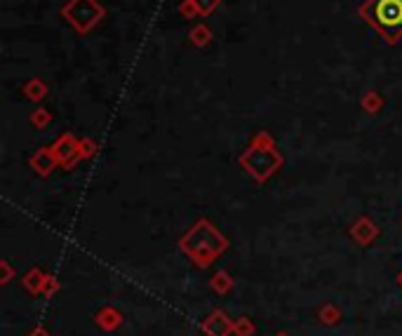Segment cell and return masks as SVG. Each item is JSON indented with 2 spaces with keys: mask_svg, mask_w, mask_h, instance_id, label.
I'll list each match as a JSON object with an SVG mask.
<instances>
[{
  "mask_svg": "<svg viewBox=\"0 0 402 336\" xmlns=\"http://www.w3.org/2000/svg\"><path fill=\"white\" fill-rule=\"evenodd\" d=\"M240 162H242V167L254 176V179L264 181V179H268L277 167H280L282 158H280V153L275 151V146H273V141H271L268 134L259 132L257 139L252 141V146L245 151V156L240 158Z\"/></svg>",
  "mask_w": 402,
  "mask_h": 336,
  "instance_id": "cell-2",
  "label": "cell"
},
{
  "mask_svg": "<svg viewBox=\"0 0 402 336\" xmlns=\"http://www.w3.org/2000/svg\"><path fill=\"white\" fill-rule=\"evenodd\" d=\"M193 5H196V10H198L200 17H210L212 12H214L219 5H221V0H193Z\"/></svg>",
  "mask_w": 402,
  "mask_h": 336,
  "instance_id": "cell-9",
  "label": "cell"
},
{
  "mask_svg": "<svg viewBox=\"0 0 402 336\" xmlns=\"http://www.w3.org/2000/svg\"><path fill=\"white\" fill-rule=\"evenodd\" d=\"M52 153H55L57 162H64L66 167H71V165H73L82 156L80 144L73 137H71V134H64L62 139H57V144L52 146Z\"/></svg>",
  "mask_w": 402,
  "mask_h": 336,
  "instance_id": "cell-4",
  "label": "cell"
},
{
  "mask_svg": "<svg viewBox=\"0 0 402 336\" xmlns=\"http://www.w3.org/2000/svg\"><path fill=\"white\" fill-rule=\"evenodd\" d=\"M360 106H363V109L367 111L369 115H376L381 111V106H383V99H381V94L376 92V90H369V92L363 94V99H360Z\"/></svg>",
  "mask_w": 402,
  "mask_h": 336,
  "instance_id": "cell-8",
  "label": "cell"
},
{
  "mask_svg": "<svg viewBox=\"0 0 402 336\" xmlns=\"http://www.w3.org/2000/svg\"><path fill=\"white\" fill-rule=\"evenodd\" d=\"M80 153H82V156H92L94 146L90 144V141H80Z\"/></svg>",
  "mask_w": 402,
  "mask_h": 336,
  "instance_id": "cell-12",
  "label": "cell"
},
{
  "mask_svg": "<svg viewBox=\"0 0 402 336\" xmlns=\"http://www.w3.org/2000/svg\"><path fill=\"white\" fill-rule=\"evenodd\" d=\"M179 15L184 17V19H196L198 15V10H196V5H193V0H181L179 3Z\"/></svg>",
  "mask_w": 402,
  "mask_h": 336,
  "instance_id": "cell-11",
  "label": "cell"
},
{
  "mask_svg": "<svg viewBox=\"0 0 402 336\" xmlns=\"http://www.w3.org/2000/svg\"><path fill=\"white\" fill-rule=\"evenodd\" d=\"M55 162H57V158H55V153L52 151H47V149H40L35 156L31 158V165H33V169L35 172H40V174H50L52 169H55Z\"/></svg>",
  "mask_w": 402,
  "mask_h": 336,
  "instance_id": "cell-6",
  "label": "cell"
},
{
  "mask_svg": "<svg viewBox=\"0 0 402 336\" xmlns=\"http://www.w3.org/2000/svg\"><path fill=\"white\" fill-rule=\"evenodd\" d=\"M360 17L388 45L402 40V0H365L360 8Z\"/></svg>",
  "mask_w": 402,
  "mask_h": 336,
  "instance_id": "cell-1",
  "label": "cell"
},
{
  "mask_svg": "<svg viewBox=\"0 0 402 336\" xmlns=\"http://www.w3.org/2000/svg\"><path fill=\"white\" fill-rule=\"evenodd\" d=\"M188 40H191L196 47H207L212 43V28L207 26V24H196V26L191 28V33H188Z\"/></svg>",
  "mask_w": 402,
  "mask_h": 336,
  "instance_id": "cell-7",
  "label": "cell"
},
{
  "mask_svg": "<svg viewBox=\"0 0 402 336\" xmlns=\"http://www.w3.org/2000/svg\"><path fill=\"white\" fill-rule=\"evenodd\" d=\"M47 92H50V87H47V82L40 80V78H28L21 85V94L26 99H31V102H35V104H38L40 99H45Z\"/></svg>",
  "mask_w": 402,
  "mask_h": 336,
  "instance_id": "cell-5",
  "label": "cell"
},
{
  "mask_svg": "<svg viewBox=\"0 0 402 336\" xmlns=\"http://www.w3.org/2000/svg\"><path fill=\"white\" fill-rule=\"evenodd\" d=\"M50 120H52V115H50V111L47 109H35L31 113V122L35 127H47L50 125Z\"/></svg>",
  "mask_w": 402,
  "mask_h": 336,
  "instance_id": "cell-10",
  "label": "cell"
},
{
  "mask_svg": "<svg viewBox=\"0 0 402 336\" xmlns=\"http://www.w3.org/2000/svg\"><path fill=\"white\" fill-rule=\"evenodd\" d=\"M62 17L75 28V33L87 35L94 26L102 24L106 8L99 0H68L62 8Z\"/></svg>",
  "mask_w": 402,
  "mask_h": 336,
  "instance_id": "cell-3",
  "label": "cell"
}]
</instances>
